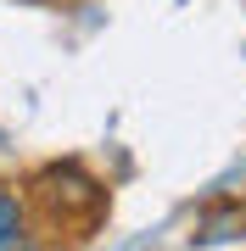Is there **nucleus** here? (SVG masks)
<instances>
[{"mask_svg":"<svg viewBox=\"0 0 246 251\" xmlns=\"http://www.w3.org/2000/svg\"><path fill=\"white\" fill-rule=\"evenodd\" d=\"M0 251H45V246H39V240H34L28 229H17L11 240H0Z\"/></svg>","mask_w":246,"mask_h":251,"instance_id":"f03ea898","label":"nucleus"},{"mask_svg":"<svg viewBox=\"0 0 246 251\" xmlns=\"http://www.w3.org/2000/svg\"><path fill=\"white\" fill-rule=\"evenodd\" d=\"M17 229H23V196L0 184V240H11Z\"/></svg>","mask_w":246,"mask_h":251,"instance_id":"f257e3e1","label":"nucleus"}]
</instances>
